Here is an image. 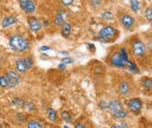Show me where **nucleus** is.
I'll list each match as a JSON object with an SVG mask.
<instances>
[{"instance_id":"nucleus-1","label":"nucleus","mask_w":152,"mask_h":128,"mask_svg":"<svg viewBox=\"0 0 152 128\" xmlns=\"http://www.w3.org/2000/svg\"><path fill=\"white\" fill-rule=\"evenodd\" d=\"M9 46L14 51H24L28 48V41L20 35H13L9 38Z\"/></svg>"},{"instance_id":"nucleus-2","label":"nucleus","mask_w":152,"mask_h":128,"mask_svg":"<svg viewBox=\"0 0 152 128\" xmlns=\"http://www.w3.org/2000/svg\"><path fill=\"white\" fill-rule=\"evenodd\" d=\"M110 61H111L113 66H116V67L119 68L126 67L127 61H128V55H127L126 51L124 48H122L120 51L113 54L111 59H110Z\"/></svg>"},{"instance_id":"nucleus-3","label":"nucleus","mask_w":152,"mask_h":128,"mask_svg":"<svg viewBox=\"0 0 152 128\" xmlns=\"http://www.w3.org/2000/svg\"><path fill=\"white\" fill-rule=\"evenodd\" d=\"M116 34H117V29H115L113 26L109 25V26H104V28L100 29L99 36L102 40H107V39H110V38H115Z\"/></svg>"},{"instance_id":"nucleus-4","label":"nucleus","mask_w":152,"mask_h":128,"mask_svg":"<svg viewBox=\"0 0 152 128\" xmlns=\"http://www.w3.org/2000/svg\"><path fill=\"white\" fill-rule=\"evenodd\" d=\"M4 77H5V79H6L7 86H8L9 88H14L18 84V82H19L18 75L15 72L11 71V70L7 71L6 75L4 76Z\"/></svg>"},{"instance_id":"nucleus-5","label":"nucleus","mask_w":152,"mask_h":128,"mask_svg":"<svg viewBox=\"0 0 152 128\" xmlns=\"http://www.w3.org/2000/svg\"><path fill=\"white\" fill-rule=\"evenodd\" d=\"M132 46H133V53L136 56H141L145 54L146 48L144 43L140 40H134L132 43Z\"/></svg>"},{"instance_id":"nucleus-6","label":"nucleus","mask_w":152,"mask_h":128,"mask_svg":"<svg viewBox=\"0 0 152 128\" xmlns=\"http://www.w3.org/2000/svg\"><path fill=\"white\" fill-rule=\"evenodd\" d=\"M19 5H20L21 9L26 11V13H33L36 10V3L31 0H20Z\"/></svg>"},{"instance_id":"nucleus-7","label":"nucleus","mask_w":152,"mask_h":128,"mask_svg":"<svg viewBox=\"0 0 152 128\" xmlns=\"http://www.w3.org/2000/svg\"><path fill=\"white\" fill-rule=\"evenodd\" d=\"M128 106L132 111H134L135 113H139L142 108V101L139 98H133V99L129 100Z\"/></svg>"},{"instance_id":"nucleus-8","label":"nucleus","mask_w":152,"mask_h":128,"mask_svg":"<svg viewBox=\"0 0 152 128\" xmlns=\"http://www.w3.org/2000/svg\"><path fill=\"white\" fill-rule=\"evenodd\" d=\"M28 25L34 33H37V31L41 30L42 27H43V23H42V21L39 20L38 18H36V17H29L28 18Z\"/></svg>"},{"instance_id":"nucleus-9","label":"nucleus","mask_w":152,"mask_h":128,"mask_svg":"<svg viewBox=\"0 0 152 128\" xmlns=\"http://www.w3.org/2000/svg\"><path fill=\"white\" fill-rule=\"evenodd\" d=\"M107 108L111 110V112H113V114L124 109L123 104H122V102L119 100H113V101H111V102H109V106H107Z\"/></svg>"},{"instance_id":"nucleus-10","label":"nucleus","mask_w":152,"mask_h":128,"mask_svg":"<svg viewBox=\"0 0 152 128\" xmlns=\"http://www.w3.org/2000/svg\"><path fill=\"white\" fill-rule=\"evenodd\" d=\"M135 22L134 18L129 14H125V15L122 16V24H123L124 27L126 28H131L133 26V24Z\"/></svg>"},{"instance_id":"nucleus-11","label":"nucleus","mask_w":152,"mask_h":128,"mask_svg":"<svg viewBox=\"0 0 152 128\" xmlns=\"http://www.w3.org/2000/svg\"><path fill=\"white\" fill-rule=\"evenodd\" d=\"M118 89H119V92L121 93L122 95L127 96L129 94V92H130V86H129L128 82L123 81V82H121L119 84V87H118Z\"/></svg>"},{"instance_id":"nucleus-12","label":"nucleus","mask_w":152,"mask_h":128,"mask_svg":"<svg viewBox=\"0 0 152 128\" xmlns=\"http://www.w3.org/2000/svg\"><path fill=\"white\" fill-rule=\"evenodd\" d=\"M16 22H18V18H16V17L8 16V17H5V18L2 20L1 25H2V27H7V26L12 25V24H14Z\"/></svg>"},{"instance_id":"nucleus-13","label":"nucleus","mask_w":152,"mask_h":128,"mask_svg":"<svg viewBox=\"0 0 152 128\" xmlns=\"http://www.w3.org/2000/svg\"><path fill=\"white\" fill-rule=\"evenodd\" d=\"M15 69L19 73H24L26 71V65H24V61L23 59H18V60L15 61Z\"/></svg>"},{"instance_id":"nucleus-14","label":"nucleus","mask_w":152,"mask_h":128,"mask_svg":"<svg viewBox=\"0 0 152 128\" xmlns=\"http://www.w3.org/2000/svg\"><path fill=\"white\" fill-rule=\"evenodd\" d=\"M70 33H71L70 24L67 23V22L63 23V25H62V35L65 36V38H67V36L70 34Z\"/></svg>"},{"instance_id":"nucleus-15","label":"nucleus","mask_w":152,"mask_h":128,"mask_svg":"<svg viewBox=\"0 0 152 128\" xmlns=\"http://www.w3.org/2000/svg\"><path fill=\"white\" fill-rule=\"evenodd\" d=\"M63 16H64V12L63 11L59 12L57 15L55 16V18H54V24H56V25H60L62 22H64V18H63Z\"/></svg>"},{"instance_id":"nucleus-16","label":"nucleus","mask_w":152,"mask_h":128,"mask_svg":"<svg viewBox=\"0 0 152 128\" xmlns=\"http://www.w3.org/2000/svg\"><path fill=\"white\" fill-rule=\"evenodd\" d=\"M26 126H28V128H44V126L40 122H38L37 120H34V119L29 120Z\"/></svg>"},{"instance_id":"nucleus-17","label":"nucleus","mask_w":152,"mask_h":128,"mask_svg":"<svg viewBox=\"0 0 152 128\" xmlns=\"http://www.w3.org/2000/svg\"><path fill=\"white\" fill-rule=\"evenodd\" d=\"M47 114H48V117L50 120H52V121H56V118H57V114H56V111L52 108H50V109L47 110Z\"/></svg>"},{"instance_id":"nucleus-18","label":"nucleus","mask_w":152,"mask_h":128,"mask_svg":"<svg viewBox=\"0 0 152 128\" xmlns=\"http://www.w3.org/2000/svg\"><path fill=\"white\" fill-rule=\"evenodd\" d=\"M141 8V3L139 1H136V0H134V1H131V9L135 12L139 11Z\"/></svg>"},{"instance_id":"nucleus-19","label":"nucleus","mask_w":152,"mask_h":128,"mask_svg":"<svg viewBox=\"0 0 152 128\" xmlns=\"http://www.w3.org/2000/svg\"><path fill=\"white\" fill-rule=\"evenodd\" d=\"M61 117H62V119L67 123H70L72 121V117H71V115L69 114V112H67V111H62V113H61Z\"/></svg>"},{"instance_id":"nucleus-20","label":"nucleus","mask_w":152,"mask_h":128,"mask_svg":"<svg viewBox=\"0 0 152 128\" xmlns=\"http://www.w3.org/2000/svg\"><path fill=\"white\" fill-rule=\"evenodd\" d=\"M24 101L23 99H20V98H14L13 100L11 101V105L13 106H19V107H23L24 106Z\"/></svg>"},{"instance_id":"nucleus-21","label":"nucleus","mask_w":152,"mask_h":128,"mask_svg":"<svg viewBox=\"0 0 152 128\" xmlns=\"http://www.w3.org/2000/svg\"><path fill=\"white\" fill-rule=\"evenodd\" d=\"M127 111H125V110H121V111H118L116 113H114V117L115 118H118V119H123L127 116Z\"/></svg>"},{"instance_id":"nucleus-22","label":"nucleus","mask_w":152,"mask_h":128,"mask_svg":"<svg viewBox=\"0 0 152 128\" xmlns=\"http://www.w3.org/2000/svg\"><path fill=\"white\" fill-rule=\"evenodd\" d=\"M142 84L147 89H151L152 88V80L150 78H144L143 81H142Z\"/></svg>"},{"instance_id":"nucleus-23","label":"nucleus","mask_w":152,"mask_h":128,"mask_svg":"<svg viewBox=\"0 0 152 128\" xmlns=\"http://www.w3.org/2000/svg\"><path fill=\"white\" fill-rule=\"evenodd\" d=\"M102 17L104 19V20H112V19L114 18V14H113L112 12H110V11H105V12L102 13Z\"/></svg>"},{"instance_id":"nucleus-24","label":"nucleus","mask_w":152,"mask_h":128,"mask_svg":"<svg viewBox=\"0 0 152 128\" xmlns=\"http://www.w3.org/2000/svg\"><path fill=\"white\" fill-rule=\"evenodd\" d=\"M145 16H146V18L148 19L149 22H151V20H152V9H151V7H149V8L146 9Z\"/></svg>"},{"instance_id":"nucleus-25","label":"nucleus","mask_w":152,"mask_h":128,"mask_svg":"<svg viewBox=\"0 0 152 128\" xmlns=\"http://www.w3.org/2000/svg\"><path fill=\"white\" fill-rule=\"evenodd\" d=\"M24 61V65H26V70L29 68H31V66H33V60H31V58H29V56H28V58L26 59Z\"/></svg>"},{"instance_id":"nucleus-26","label":"nucleus","mask_w":152,"mask_h":128,"mask_svg":"<svg viewBox=\"0 0 152 128\" xmlns=\"http://www.w3.org/2000/svg\"><path fill=\"white\" fill-rule=\"evenodd\" d=\"M0 87L1 88H7V82H6V79L4 76H0Z\"/></svg>"},{"instance_id":"nucleus-27","label":"nucleus","mask_w":152,"mask_h":128,"mask_svg":"<svg viewBox=\"0 0 152 128\" xmlns=\"http://www.w3.org/2000/svg\"><path fill=\"white\" fill-rule=\"evenodd\" d=\"M127 66H128V69H129V71H135L136 70V65L133 63V61H127Z\"/></svg>"},{"instance_id":"nucleus-28","label":"nucleus","mask_w":152,"mask_h":128,"mask_svg":"<svg viewBox=\"0 0 152 128\" xmlns=\"http://www.w3.org/2000/svg\"><path fill=\"white\" fill-rule=\"evenodd\" d=\"M99 105V107L102 108V109H107V106H109V103L105 102V101H100Z\"/></svg>"},{"instance_id":"nucleus-29","label":"nucleus","mask_w":152,"mask_h":128,"mask_svg":"<svg viewBox=\"0 0 152 128\" xmlns=\"http://www.w3.org/2000/svg\"><path fill=\"white\" fill-rule=\"evenodd\" d=\"M24 107L26 108V109H28V110H33V109H35V106L33 105V103H31V102H28V103H24Z\"/></svg>"},{"instance_id":"nucleus-30","label":"nucleus","mask_w":152,"mask_h":128,"mask_svg":"<svg viewBox=\"0 0 152 128\" xmlns=\"http://www.w3.org/2000/svg\"><path fill=\"white\" fill-rule=\"evenodd\" d=\"M61 61H62V64H71V63H73V61L72 59H70V58H64V59H62V60H61Z\"/></svg>"},{"instance_id":"nucleus-31","label":"nucleus","mask_w":152,"mask_h":128,"mask_svg":"<svg viewBox=\"0 0 152 128\" xmlns=\"http://www.w3.org/2000/svg\"><path fill=\"white\" fill-rule=\"evenodd\" d=\"M73 2L74 1H72V0H67V1H66V0H63L62 3L64 4V5H71V4H73Z\"/></svg>"},{"instance_id":"nucleus-32","label":"nucleus","mask_w":152,"mask_h":128,"mask_svg":"<svg viewBox=\"0 0 152 128\" xmlns=\"http://www.w3.org/2000/svg\"><path fill=\"white\" fill-rule=\"evenodd\" d=\"M16 118H18V120H19V121H23V120L26 119V116H24L23 114H18V116H16Z\"/></svg>"},{"instance_id":"nucleus-33","label":"nucleus","mask_w":152,"mask_h":128,"mask_svg":"<svg viewBox=\"0 0 152 128\" xmlns=\"http://www.w3.org/2000/svg\"><path fill=\"white\" fill-rule=\"evenodd\" d=\"M74 127H75V128H86V127L84 126V125L81 124V123H75Z\"/></svg>"},{"instance_id":"nucleus-34","label":"nucleus","mask_w":152,"mask_h":128,"mask_svg":"<svg viewBox=\"0 0 152 128\" xmlns=\"http://www.w3.org/2000/svg\"><path fill=\"white\" fill-rule=\"evenodd\" d=\"M48 50H51V48H50V46H42V48H41V51H48Z\"/></svg>"},{"instance_id":"nucleus-35","label":"nucleus","mask_w":152,"mask_h":128,"mask_svg":"<svg viewBox=\"0 0 152 128\" xmlns=\"http://www.w3.org/2000/svg\"><path fill=\"white\" fill-rule=\"evenodd\" d=\"M65 68H66V66L64 65V64H60V65L58 66L59 70H65Z\"/></svg>"},{"instance_id":"nucleus-36","label":"nucleus","mask_w":152,"mask_h":128,"mask_svg":"<svg viewBox=\"0 0 152 128\" xmlns=\"http://www.w3.org/2000/svg\"><path fill=\"white\" fill-rule=\"evenodd\" d=\"M112 128H121V127H120V126H119V125H118V124H115V125H113V126H112Z\"/></svg>"},{"instance_id":"nucleus-37","label":"nucleus","mask_w":152,"mask_h":128,"mask_svg":"<svg viewBox=\"0 0 152 128\" xmlns=\"http://www.w3.org/2000/svg\"><path fill=\"white\" fill-rule=\"evenodd\" d=\"M45 24H46V25H48V24H49V22H48V20H46V21H45Z\"/></svg>"},{"instance_id":"nucleus-38","label":"nucleus","mask_w":152,"mask_h":128,"mask_svg":"<svg viewBox=\"0 0 152 128\" xmlns=\"http://www.w3.org/2000/svg\"><path fill=\"white\" fill-rule=\"evenodd\" d=\"M64 128H69V127H68L67 125H65V126H64Z\"/></svg>"},{"instance_id":"nucleus-39","label":"nucleus","mask_w":152,"mask_h":128,"mask_svg":"<svg viewBox=\"0 0 152 128\" xmlns=\"http://www.w3.org/2000/svg\"><path fill=\"white\" fill-rule=\"evenodd\" d=\"M0 128H1V126H0Z\"/></svg>"}]
</instances>
